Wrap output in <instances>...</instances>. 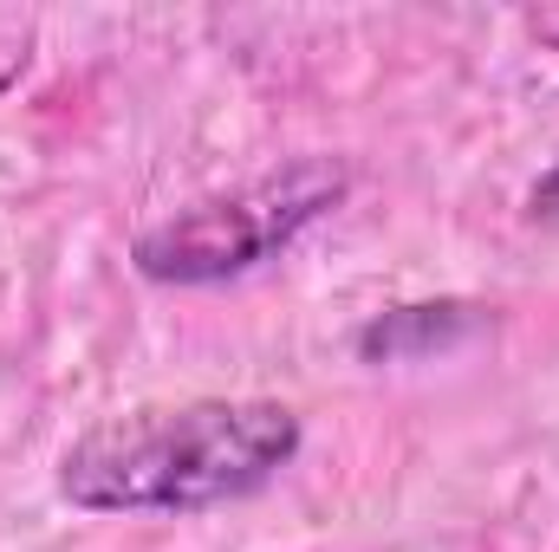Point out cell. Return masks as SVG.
<instances>
[{
  "mask_svg": "<svg viewBox=\"0 0 559 552\" xmlns=\"http://www.w3.org/2000/svg\"><path fill=\"white\" fill-rule=\"evenodd\" d=\"M299 455V416L286 404H176L131 410L85 429L59 488L85 514H209L248 501Z\"/></svg>",
  "mask_w": 559,
  "mask_h": 552,
  "instance_id": "obj_1",
  "label": "cell"
},
{
  "mask_svg": "<svg viewBox=\"0 0 559 552\" xmlns=\"http://www.w3.org/2000/svg\"><path fill=\"white\" fill-rule=\"evenodd\" d=\"M338 195H345V169H332L319 156L286 163L280 176H261L215 202H195V208L156 221L150 235H138V274L163 279V286H215V279L254 274L299 228H312Z\"/></svg>",
  "mask_w": 559,
  "mask_h": 552,
  "instance_id": "obj_2",
  "label": "cell"
},
{
  "mask_svg": "<svg viewBox=\"0 0 559 552\" xmlns=\"http://www.w3.org/2000/svg\"><path fill=\"white\" fill-rule=\"evenodd\" d=\"M527 26H534L540 39H554V46H559V7H540V13H527Z\"/></svg>",
  "mask_w": 559,
  "mask_h": 552,
  "instance_id": "obj_3",
  "label": "cell"
}]
</instances>
